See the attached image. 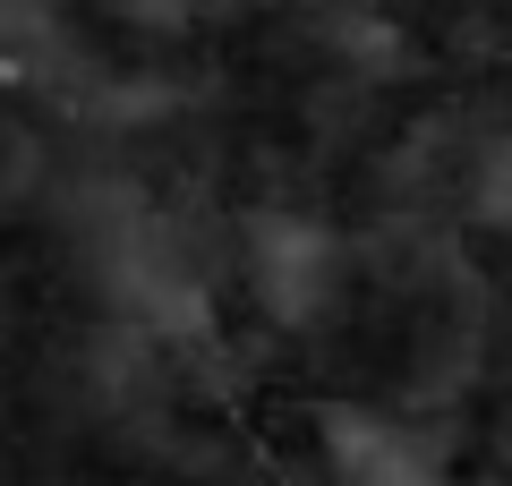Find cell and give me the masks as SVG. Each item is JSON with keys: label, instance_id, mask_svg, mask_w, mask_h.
Returning a JSON list of instances; mask_svg holds the SVG:
<instances>
[{"label": "cell", "instance_id": "cell-1", "mask_svg": "<svg viewBox=\"0 0 512 486\" xmlns=\"http://www.w3.org/2000/svg\"><path fill=\"white\" fill-rule=\"evenodd\" d=\"M333 282H342L333 231H316V222H299V214H265L248 231V290H256V307L274 324H316L333 307Z\"/></svg>", "mask_w": 512, "mask_h": 486}, {"label": "cell", "instance_id": "cell-2", "mask_svg": "<svg viewBox=\"0 0 512 486\" xmlns=\"http://www.w3.org/2000/svg\"><path fill=\"white\" fill-rule=\"evenodd\" d=\"M325 486H444V452L384 410L325 418Z\"/></svg>", "mask_w": 512, "mask_h": 486}]
</instances>
